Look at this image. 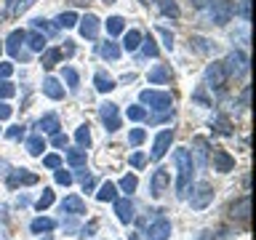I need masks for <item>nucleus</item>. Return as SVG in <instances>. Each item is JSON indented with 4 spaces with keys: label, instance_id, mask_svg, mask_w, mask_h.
Wrapping results in <instances>:
<instances>
[{
    "label": "nucleus",
    "instance_id": "obj_33",
    "mask_svg": "<svg viewBox=\"0 0 256 240\" xmlns=\"http://www.w3.org/2000/svg\"><path fill=\"white\" fill-rule=\"evenodd\" d=\"M75 142H78V147H83V150L91 147V128H88V123H83L75 131Z\"/></svg>",
    "mask_w": 256,
    "mask_h": 240
},
{
    "label": "nucleus",
    "instance_id": "obj_9",
    "mask_svg": "<svg viewBox=\"0 0 256 240\" xmlns=\"http://www.w3.org/2000/svg\"><path fill=\"white\" fill-rule=\"evenodd\" d=\"M78 30H80V38H86V40H96V38H99V30H102L99 16H94V14L80 16V19H78Z\"/></svg>",
    "mask_w": 256,
    "mask_h": 240
},
{
    "label": "nucleus",
    "instance_id": "obj_5",
    "mask_svg": "<svg viewBox=\"0 0 256 240\" xmlns=\"http://www.w3.org/2000/svg\"><path fill=\"white\" fill-rule=\"evenodd\" d=\"M99 120L104 123V128H107L110 134H115L120 128V112H118V104L115 102H104L99 104Z\"/></svg>",
    "mask_w": 256,
    "mask_h": 240
},
{
    "label": "nucleus",
    "instance_id": "obj_53",
    "mask_svg": "<svg viewBox=\"0 0 256 240\" xmlns=\"http://www.w3.org/2000/svg\"><path fill=\"white\" fill-rule=\"evenodd\" d=\"M11 72H14V64H8V62L0 64V80H8V78H11Z\"/></svg>",
    "mask_w": 256,
    "mask_h": 240
},
{
    "label": "nucleus",
    "instance_id": "obj_15",
    "mask_svg": "<svg viewBox=\"0 0 256 240\" xmlns=\"http://www.w3.org/2000/svg\"><path fill=\"white\" fill-rule=\"evenodd\" d=\"M112 206H115V216L123 224H131L134 222L136 214H134V203L128 198H115V200H112Z\"/></svg>",
    "mask_w": 256,
    "mask_h": 240
},
{
    "label": "nucleus",
    "instance_id": "obj_6",
    "mask_svg": "<svg viewBox=\"0 0 256 240\" xmlns=\"http://www.w3.org/2000/svg\"><path fill=\"white\" fill-rule=\"evenodd\" d=\"M214 8H211V22L214 24H227V22H232V16H235V3L232 0H214L211 3Z\"/></svg>",
    "mask_w": 256,
    "mask_h": 240
},
{
    "label": "nucleus",
    "instance_id": "obj_48",
    "mask_svg": "<svg viewBox=\"0 0 256 240\" xmlns=\"http://www.w3.org/2000/svg\"><path fill=\"white\" fill-rule=\"evenodd\" d=\"M43 166H46V168H54V171H56V168L62 166V155H46V158H43Z\"/></svg>",
    "mask_w": 256,
    "mask_h": 240
},
{
    "label": "nucleus",
    "instance_id": "obj_29",
    "mask_svg": "<svg viewBox=\"0 0 256 240\" xmlns=\"http://www.w3.org/2000/svg\"><path fill=\"white\" fill-rule=\"evenodd\" d=\"M38 128H40V131H46V134H56L62 126H59V118H56V115H43L38 120Z\"/></svg>",
    "mask_w": 256,
    "mask_h": 240
},
{
    "label": "nucleus",
    "instance_id": "obj_41",
    "mask_svg": "<svg viewBox=\"0 0 256 240\" xmlns=\"http://www.w3.org/2000/svg\"><path fill=\"white\" fill-rule=\"evenodd\" d=\"M62 75H64V80H67L70 91H78V86H80V78H78V72L72 70V67H64V70H62Z\"/></svg>",
    "mask_w": 256,
    "mask_h": 240
},
{
    "label": "nucleus",
    "instance_id": "obj_11",
    "mask_svg": "<svg viewBox=\"0 0 256 240\" xmlns=\"http://www.w3.org/2000/svg\"><path fill=\"white\" fill-rule=\"evenodd\" d=\"M208 158H211V163H214V171H219V174H230L232 168H235V158H232L227 150L214 147Z\"/></svg>",
    "mask_w": 256,
    "mask_h": 240
},
{
    "label": "nucleus",
    "instance_id": "obj_23",
    "mask_svg": "<svg viewBox=\"0 0 256 240\" xmlns=\"http://www.w3.org/2000/svg\"><path fill=\"white\" fill-rule=\"evenodd\" d=\"M115 198H118V187L112 182H104L99 187V192H96V200H99V203H112Z\"/></svg>",
    "mask_w": 256,
    "mask_h": 240
},
{
    "label": "nucleus",
    "instance_id": "obj_37",
    "mask_svg": "<svg viewBox=\"0 0 256 240\" xmlns=\"http://www.w3.org/2000/svg\"><path fill=\"white\" fill-rule=\"evenodd\" d=\"M51 206H54V190H51V187H46V190H43V195L35 200V208H38V211H46V208H51Z\"/></svg>",
    "mask_w": 256,
    "mask_h": 240
},
{
    "label": "nucleus",
    "instance_id": "obj_4",
    "mask_svg": "<svg viewBox=\"0 0 256 240\" xmlns=\"http://www.w3.org/2000/svg\"><path fill=\"white\" fill-rule=\"evenodd\" d=\"M190 206L195 208V211H203V208L211 206V200H214V190H211V184L208 182H198V184H192L190 187Z\"/></svg>",
    "mask_w": 256,
    "mask_h": 240
},
{
    "label": "nucleus",
    "instance_id": "obj_58",
    "mask_svg": "<svg viewBox=\"0 0 256 240\" xmlns=\"http://www.w3.org/2000/svg\"><path fill=\"white\" fill-rule=\"evenodd\" d=\"M248 99H251V88H243V96H240V104L248 107Z\"/></svg>",
    "mask_w": 256,
    "mask_h": 240
},
{
    "label": "nucleus",
    "instance_id": "obj_32",
    "mask_svg": "<svg viewBox=\"0 0 256 240\" xmlns=\"http://www.w3.org/2000/svg\"><path fill=\"white\" fill-rule=\"evenodd\" d=\"M99 56L102 59H110V62H115V59H120V46H115V43H102L99 46Z\"/></svg>",
    "mask_w": 256,
    "mask_h": 240
},
{
    "label": "nucleus",
    "instance_id": "obj_7",
    "mask_svg": "<svg viewBox=\"0 0 256 240\" xmlns=\"http://www.w3.org/2000/svg\"><path fill=\"white\" fill-rule=\"evenodd\" d=\"M24 43H27V32L24 30H14L6 40V51L14 56V59H27V51H24Z\"/></svg>",
    "mask_w": 256,
    "mask_h": 240
},
{
    "label": "nucleus",
    "instance_id": "obj_24",
    "mask_svg": "<svg viewBox=\"0 0 256 240\" xmlns=\"http://www.w3.org/2000/svg\"><path fill=\"white\" fill-rule=\"evenodd\" d=\"M86 160H88V155H86L83 147L67 150V163H70V168H86Z\"/></svg>",
    "mask_w": 256,
    "mask_h": 240
},
{
    "label": "nucleus",
    "instance_id": "obj_27",
    "mask_svg": "<svg viewBox=\"0 0 256 240\" xmlns=\"http://www.w3.org/2000/svg\"><path fill=\"white\" fill-rule=\"evenodd\" d=\"M46 35L43 32H38V30H32V32H27V46L32 48V51H46Z\"/></svg>",
    "mask_w": 256,
    "mask_h": 240
},
{
    "label": "nucleus",
    "instance_id": "obj_61",
    "mask_svg": "<svg viewBox=\"0 0 256 240\" xmlns=\"http://www.w3.org/2000/svg\"><path fill=\"white\" fill-rule=\"evenodd\" d=\"M43 240H54V238H51V235H46V238H43Z\"/></svg>",
    "mask_w": 256,
    "mask_h": 240
},
{
    "label": "nucleus",
    "instance_id": "obj_34",
    "mask_svg": "<svg viewBox=\"0 0 256 240\" xmlns=\"http://www.w3.org/2000/svg\"><path fill=\"white\" fill-rule=\"evenodd\" d=\"M78 24V14L75 11H64L56 16V27H64V30H70V27H75Z\"/></svg>",
    "mask_w": 256,
    "mask_h": 240
},
{
    "label": "nucleus",
    "instance_id": "obj_57",
    "mask_svg": "<svg viewBox=\"0 0 256 240\" xmlns=\"http://www.w3.org/2000/svg\"><path fill=\"white\" fill-rule=\"evenodd\" d=\"M190 3L195 6V8H200V11H203V8H208V6L214 3V0H190Z\"/></svg>",
    "mask_w": 256,
    "mask_h": 240
},
{
    "label": "nucleus",
    "instance_id": "obj_54",
    "mask_svg": "<svg viewBox=\"0 0 256 240\" xmlns=\"http://www.w3.org/2000/svg\"><path fill=\"white\" fill-rule=\"evenodd\" d=\"M240 16H243V22L251 19V3H248V0H243V3H240Z\"/></svg>",
    "mask_w": 256,
    "mask_h": 240
},
{
    "label": "nucleus",
    "instance_id": "obj_36",
    "mask_svg": "<svg viewBox=\"0 0 256 240\" xmlns=\"http://www.w3.org/2000/svg\"><path fill=\"white\" fill-rule=\"evenodd\" d=\"M190 48H195L198 54H211L214 51V43L206 38H190Z\"/></svg>",
    "mask_w": 256,
    "mask_h": 240
},
{
    "label": "nucleus",
    "instance_id": "obj_35",
    "mask_svg": "<svg viewBox=\"0 0 256 240\" xmlns=\"http://www.w3.org/2000/svg\"><path fill=\"white\" fill-rule=\"evenodd\" d=\"M126 30V22H123V16H110L107 19V35H120V32Z\"/></svg>",
    "mask_w": 256,
    "mask_h": 240
},
{
    "label": "nucleus",
    "instance_id": "obj_43",
    "mask_svg": "<svg viewBox=\"0 0 256 240\" xmlns=\"http://www.w3.org/2000/svg\"><path fill=\"white\" fill-rule=\"evenodd\" d=\"M144 139H147V131H144V128H134V131L128 134V142H131L134 147H139Z\"/></svg>",
    "mask_w": 256,
    "mask_h": 240
},
{
    "label": "nucleus",
    "instance_id": "obj_17",
    "mask_svg": "<svg viewBox=\"0 0 256 240\" xmlns=\"http://www.w3.org/2000/svg\"><path fill=\"white\" fill-rule=\"evenodd\" d=\"M19 184H38V174H30V171H24V168H14L11 176H8V187H19Z\"/></svg>",
    "mask_w": 256,
    "mask_h": 240
},
{
    "label": "nucleus",
    "instance_id": "obj_52",
    "mask_svg": "<svg viewBox=\"0 0 256 240\" xmlns=\"http://www.w3.org/2000/svg\"><path fill=\"white\" fill-rule=\"evenodd\" d=\"M144 163H147V155H144V152H134L131 155V166L134 168H142Z\"/></svg>",
    "mask_w": 256,
    "mask_h": 240
},
{
    "label": "nucleus",
    "instance_id": "obj_39",
    "mask_svg": "<svg viewBox=\"0 0 256 240\" xmlns=\"http://www.w3.org/2000/svg\"><path fill=\"white\" fill-rule=\"evenodd\" d=\"M139 48H142L144 56H152V59L158 56V43H155V38H152V35L150 38H142V46Z\"/></svg>",
    "mask_w": 256,
    "mask_h": 240
},
{
    "label": "nucleus",
    "instance_id": "obj_40",
    "mask_svg": "<svg viewBox=\"0 0 256 240\" xmlns=\"http://www.w3.org/2000/svg\"><path fill=\"white\" fill-rule=\"evenodd\" d=\"M128 120H134V123H142V120H147V107H142V104H134V107H128Z\"/></svg>",
    "mask_w": 256,
    "mask_h": 240
},
{
    "label": "nucleus",
    "instance_id": "obj_22",
    "mask_svg": "<svg viewBox=\"0 0 256 240\" xmlns=\"http://www.w3.org/2000/svg\"><path fill=\"white\" fill-rule=\"evenodd\" d=\"M142 32L139 30H128L126 35H123V48L128 54H134V51H139V46H142Z\"/></svg>",
    "mask_w": 256,
    "mask_h": 240
},
{
    "label": "nucleus",
    "instance_id": "obj_13",
    "mask_svg": "<svg viewBox=\"0 0 256 240\" xmlns=\"http://www.w3.org/2000/svg\"><path fill=\"white\" fill-rule=\"evenodd\" d=\"M168 184H171V174H168L166 168H158V171L152 174V179H150V195L152 198H160L166 192Z\"/></svg>",
    "mask_w": 256,
    "mask_h": 240
},
{
    "label": "nucleus",
    "instance_id": "obj_12",
    "mask_svg": "<svg viewBox=\"0 0 256 240\" xmlns=\"http://www.w3.org/2000/svg\"><path fill=\"white\" fill-rule=\"evenodd\" d=\"M171 238V222L166 216H158L147 230V240H168Z\"/></svg>",
    "mask_w": 256,
    "mask_h": 240
},
{
    "label": "nucleus",
    "instance_id": "obj_30",
    "mask_svg": "<svg viewBox=\"0 0 256 240\" xmlns=\"http://www.w3.org/2000/svg\"><path fill=\"white\" fill-rule=\"evenodd\" d=\"M40 54H43V56H40V64H43L46 70L56 67V62H59V56H62L59 48H46V51H40Z\"/></svg>",
    "mask_w": 256,
    "mask_h": 240
},
{
    "label": "nucleus",
    "instance_id": "obj_45",
    "mask_svg": "<svg viewBox=\"0 0 256 240\" xmlns=\"http://www.w3.org/2000/svg\"><path fill=\"white\" fill-rule=\"evenodd\" d=\"M35 3H38V0H16V3L11 6V11H14V14H24V11H30Z\"/></svg>",
    "mask_w": 256,
    "mask_h": 240
},
{
    "label": "nucleus",
    "instance_id": "obj_16",
    "mask_svg": "<svg viewBox=\"0 0 256 240\" xmlns=\"http://www.w3.org/2000/svg\"><path fill=\"white\" fill-rule=\"evenodd\" d=\"M230 216L238 222H248V216H251V198L243 195L240 200H235V203L230 206Z\"/></svg>",
    "mask_w": 256,
    "mask_h": 240
},
{
    "label": "nucleus",
    "instance_id": "obj_3",
    "mask_svg": "<svg viewBox=\"0 0 256 240\" xmlns=\"http://www.w3.org/2000/svg\"><path fill=\"white\" fill-rule=\"evenodd\" d=\"M139 102L142 104H147L150 110H171V104H174V96L168 94V91H155V88H144V91L139 94Z\"/></svg>",
    "mask_w": 256,
    "mask_h": 240
},
{
    "label": "nucleus",
    "instance_id": "obj_28",
    "mask_svg": "<svg viewBox=\"0 0 256 240\" xmlns=\"http://www.w3.org/2000/svg\"><path fill=\"white\" fill-rule=\"evenodd\" d=\"M211 128L222 136H232V123H230V118H224V115H216L211 120Z\"/></svg>",
    "mask_w": 256,
    "mask_h": 240
},
{
    "label": "nucleus",
    "instance_id": "obj_8",
    "mask_svg": "<svg viewBox=\"0 0 256 240\" xmlns=\"http://www.w3.org/2000/svg\"><path fill=\"white\" fill-rule=\"evenodd\" d=\"M224 67H227V75H246L248 72V56L243 51H230L227 54V59H224Z\"/></svg>",
    "mask_w": 256,
    "mask_h": 240
},
{
    "label": "nucleus",
    "instance_id": "obj_62",
    "mask_svg": "<svg viewBox=\"0 0 256 240\" xmlns=\"http://www.w3.org/2000/svg\"><path fill=\"white\" fill-rule=\"evenodd\" d=\"M104 3H115V0H104Z\"/></svg>",
    "mask_w": 256,
    "mask_h": 240
},
{
    "label": "nucleus",
    "instance_id": "obj_21",
    "mask_svg": "<svg viewBox=\"0 0 256 240\" xmlns=\"http://www.w3.org/2000/svg\"><path fill=\"white\" fill-rule=\"evenodd\" d=\"M30 230L35 232V235H48V232H54V230H56V222H54V219H48V216H38V219H32Z\"/></svg>",
    "mask_w": 256,
    "mask_h": 240
},
{
    "label": "nucleus",
    "instance_id": "obj_1",
    "mask_svg": "<svg viewBox=\"0 0 256 240\" xmlns=\"http://www.w3.org/2000/svg\"><path fill=\"white\" fill-rule=\"evenodd\" d=\"M174 163H176V198H187V192L192 187V174H195V160H192V152L187 147L174 150Z\"/></svg>",
    "mask_w": 256,
    "mask_h": 240
},
{
    "label": "nucleus",
    "instance_id": "obj_19",
    "mask_svg": "<svg viewBox=\"0 0 256 240\" xmlns=\"http://www.w3.org/2000/svg\"><path fill=\"white\" fill-rule=\"evenodd\" d=\"M43 94L48 96V99L59 102V99H64V86H62L56 78H46V80H43Z\"/></svg>",
    "mask_w": 256,
    "mask_h": 240
},
{
    "label": "nucleus",
    "instance_id": "obj_60",
    "mask_svg": "<svg viewBox=\"0 0 256 240\" xmlns=\"http://www.w3.org/2000/svg\"><path fill=\"white\" fill-rule=\"evenodd\" d=\"M16 3V0H6V6H8V11H11V6Z\"/></svg>",
    "mask_w": 256,
    "mask_h": 240
},
{
    "label": "nucleus",
    "instance_id": "obj_63",
    "mask_svg": "<svg viewBox=\"0 0 256 240\" xmlns=\"http://www.w3.org/2000/svg\"><path fill=\"white\" fill-rule=\"evenodd\" d=\"M0 51H3V43H0Z\"/></svg>",
    "mask_w": 256,
    "mask_h": 240
},
{
    "label": "nucleus",
    "instance_id": "obj_50",
    "mask_svg": "<svg viewBox=\"0 0 256 240\" xmlns=\"http://www.w3.org/2000/svg\"><path fill=\"white\" fill-rule=\"evenodd\" d=\"M51 136H54V139H51V142H54V147H59V150H62V147H67V142H70V139H67V134L56 131V134H51Z\"/></svg>",
    "mask_w": 256,
    "mask_h": 240
},
{
    "label": "nucleus",
    "instance_id": "obj_59",
    "mask_svg": "<svg viewBox=\"0 0 256 240\" xmlns=\"http://www.w3.org/2000/svg\"><path fill=\"white\" fill-rule=\"evenodd\" d=\"M195 240H216V238L211 235V232H200V235H198Z\"/></svg>",
    "mask_w": 256,
    "mask_h": 240
},
{
    "label": "nucleus",
    "instance_id": "obj_46",
    "mask_svg": "<svg viewBox=\"0 0 256 240\" xmlns=\"http://www.w3.org/2000/svg\"><path fill=\"white\" fill-rule=\"evenodd\" d=\"M56 182L64 184V187H70V184H72V174H70V171H64V168L59 166V168H56Z\"/></svg>",
    "mask_w": 256,
    "mask_h": 240
},
{
    "label": "nucleus",
    "instance_id": "obj_10",
    "mask_svg": "<svg viewBox=\"0 0 256 240\" xmlns=\"http://www.w3.org/2000/svg\"><path fill=\"white\" fill-rule=\"evenodd\" d=\"M171 144H174V128H166V131H160V134L155 136V142H152L150 158H152V160H160L168 150H171Z\"/></svg>",
    "mask_w": 256,
    "mask_h": 240
},
{
    "label": "nucleus",
    "instance_id": "obj_44",
    "mask_svg": "<svg viewBox=\"0 0 256 240\" xmlns=\"http://www.w3.org/2000/svg\"><path fill=\"white\" fill-rule=\"evenodd\" d=\"M150 118V115H147ZM174 118V110H160V115L150 118V126H158V123H168V120Z\"/></svg>",
    "mask_w": 256,
    "mask_h": 240
},
{
    "label": "nucleus",
    "instance_id": "obj_25",
    "mask_svg": "<svg viewBox=\"0 0 256 240\" xmlns=\"http://www.w3.org/2000/svg\"><path fill=\"white\" fill-rule=\"evenodd\" d=\"M24 147H27V152L32 158H40V155H43V150H46V142H43V136H40V134H35V136H30V139H27Z\"/></svg>",
    "mask_w": 256,
    "mask_h": 240
},
{
    "label": "nucleus",
    "instance_id": "obj_55",
    "mask_svg": "<svg viewBox=\"0 0 256 240\" xmlns=\"http://www.w3.org/2000/svg\"><path fill=\"white\" fill-rule=\"evenodd\" d=\"M22 134H24V128H22V126H11V128H8V134H6V136H8V139H19Z\"/></svg>",
    "mask_w": 256,
    "mask_h": 240
},
{
    "label": "nucleus",
    "instance_id": "obj_42",
    "mask_svg": "<svg viewBox=\"0 0 256 240\" xmlns=\"http://www.w3.org/2000/svg\"><path fill=\"white\" fill-rule=\"evenodd\" d=\"M32 27H35L38 32H43V35H56V27H51L46 19H35V22H32Z\"/></svg>",
    "mask_w": 256,
    "mask_h": 240
},
{
    "label": "nucleus",
    "instance_id": "obj_56",
    "mask_svg": "<svg viewBox=\"0 0 256 240\" xmlns=\"http://www.w3.org/2000/svg\"><path fill=\"white\" fill-rule=\"evenodd\" d=\"M11 107H8V104L6 102H0V120H8V118H11Z\"/></svg>",
    "mask_w": 256,
    "mask_h": 240
},
{
    "label": "nucleus",
    "instance_id": "obj_2",
    "mask_svg": "<svg viewBox=\"0 0 256 240\" xmlns=\"http://www.w3.org/2000/svg\"><path fill=\"white\" fill-rule=\"evenodd\" d=\"M227 67H224V62H211L203 72V88H211V91H219L224 88L227 83Z\"/></svg>",
    "mask_w": 256,
    "mask_h": 240
},
{
    "label": "nucleus",
    "instance_id": "obj_18",
    "mask_svg": "<svg viewBox=\"0 0 256 240\" xmlns=\"http://www.w3.org/2000/svg\"><path fill=\"white\" fill-rule=\"evenodd\" d=\"M62 214H70V216H83L86 214V200L78 198V195H70L62 200Z\"/></svg>",
    "mask_w": 256,
    "mask_h": 240
},
{
    "label": "nucleus",
    "instance_id": "obj_20",
    "mask_svg": "<svg viewBox=\"0 0 256 240\" xmlns=\"http://www.w3.org/2000/svg\"><path fill=\"white\" fill-rule=\"evenodd\" d=\"M147 80H150L152 86H166L168 80H171V72H168V67H166V64H155V67L150 70Z\"/></svg>",
    "mask_w": 256,
    "mask_h": 240
},
{
    "label": "nucleus",
    "instance_id": "obj_14",
    "mask_svg": "<svg viewBox=\"0 0 256 240\" xmlns=\"http://www.w3.org/2000/svg\"><path fill=\"white\" fill-rule=\"evenodd\" d=\"M192 147H195V166H200V168H206L208 166V155H211V144H208V139L206 136H195L192 139Z\"/></svg>",
    "mask_w": 256,
    "mask_h": 240
},
{
    "label": "nucleus",
    "instance_id": "obj_38",
    "mask_svg": "<svg viewBox=\"0 0 256 240\" xmlns=\"http://www.w3.org/2000/svg\"><path fill=\"white\" fill-rule=\"evenodd\" d=\"M136 187H139V179H136L134 174H126L123 179H120V190H123L126 195H131V192H136Z\"/></svg>",
    "mask_w": 256,
    "mask_h": 240
},
{
    "label": "nucleus",
    "instance_id": "obj_26",
    "mask_svg": "<svg viewBox=\"0 0 256 240\" xmlns=\"http://www.w3.org/2000/svg\"><path fill=\"white\" fill-rule=\"evenodd\" d=\"M94 86H96V91H99V94H107V91H112L118 83H115L110 75H104V72H96V75H94Z\"/></svg>",
    "mask_w": 256,
    "mask_h": 240
},
{
    "label": "nucleus",
    "instance_id": "obj_51",
    "mask_svg": "<svg viewBox=\"0 0 256 240\" xmlns=\"http://www.w3.org/2000/svg\"><path fill=\"white\" fill-rule=\"evenodd\" d=\"M192 99H195L198 104H203V107H211V102H208V96H206V91H203V88H198V91L192 94Z\"/></svg>",
    "mask_w": 256,
    "mask_h": 240
},
{
    "label": "nucleus",
    "instance_id": "obj_47",
    "mask_svg": "<svg viewBox=\"0 0 256 240\" xmlns=\"http://www.w3.org/2000/svg\"><path fill=\"white\" fill-rule=\"evenodd\" d=\"M16 94V88L11 86V83H6V80H3V83H0V102H6V99H11V96Z\"/></svg>",
    "mask_w": 256,
    "mask_h": 240
},
{
    "label": "nucleus",
    "instance_id": "obj_31",
    "mask_svg": "<svg viewBox=\"0 0 256 240\" xmlns=\"http://www.w3.org/2000/svg\"><path fill=\"white\" fill-rule=\"evenodd\" d=\"M158 8L163 11V16H171V19H179L182 11H179V6H176V0H155Z\"/></svg>",
    "mask_w": 256,
    "mask_h": 240
},
{
    "label": "nucleus",
    "instance_id": "obj_49",
    "mask_svg": "<svg viewBox=\"0 0 256 240\" xmlns=\"http://www.w3.org/2000/svg\"><path fill=\"white\" fill-rule=\"evenodd\" d=\"M158 35L163 38V46L168 48V51H171V48H174V35H171V32L163 30V27H158Z\"/></svg>",
    "mask_w": 256,
    "mask_h": 240
}]
</instances>
